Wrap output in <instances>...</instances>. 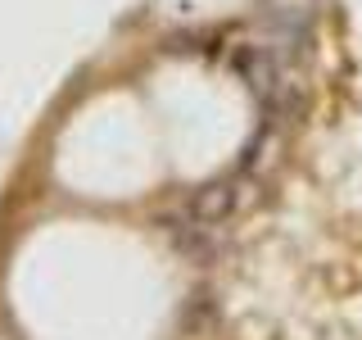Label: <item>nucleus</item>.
Returning <instances> with one entry per match:
<instances>
[{
    "label": "nucleus",
    "instance_id": "f257e3e1",
    "mask_svg": "<svg viewBox=\"0 0 362 340\" xmlns=\"http://www.w3.org/2000/svg\"><path fill=\"white\" fill-rule=\"evenodd\" d=\"M231 209H235V191H231V181H213V186H204L199 196H195V204H190L195 222H222Z\"/></svg>",
    "mask_w": 362,
    "mask_h": 340
}]
</instances>
